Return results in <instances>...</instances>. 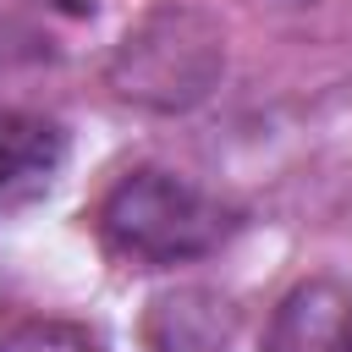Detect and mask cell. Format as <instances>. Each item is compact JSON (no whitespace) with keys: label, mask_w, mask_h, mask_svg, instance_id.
Returning a JSON list of instances; mask_svg holds the SVG:
<instances>
[{"label":"cell","mask_w":352,"mask_h":352,"mask_svg":"<svg viewBox=\"0 0 352 352\" xmlns=\"http://www.w3.org/2000/svg\"><path fill=\"white\" fill-rule=\"evenodd\" d=\"M231 209L198 182L138 165L99 198V236L126 264H187L231 236Z\"/></svg>","instance_id":"cell-1"},{"label":"cell","mask_w":352,"mask_h":352,"mask_svg":"<svg viewBox=\"0 0 352 352\" xmlns=\"http://www.w3.org/2000/svg\"><path fill=\"white\" fill-rule=\"evenodd\" d=\"M220 72H226V33L209 11L187 0L148 6L110 55V88L126 104H143L160 116H176L209 99Z\"/></svg>","instance_id":"cell-2"},{"label":"cell","mask_w":352,"mask_h":352,"mask_svg":"<svg viewBox=\"0 0 352 352\" xmlns=\"http://www.w3.org/2000/svg\"><path fill=\"white\" fill-rule=\"evenodd\" d=\"M264 352H352V280H297L275 302Z\"/></svg>","instance_id":"cell-3"},{"label":"cell","mask_w":352,"mask_h":352,"mask_svg":"<svg viewBox=\"0 0 352 352\" xmlns=\"http://www.w3.org/2000/svg\"><path fill=\"white\" fill-rule=\"evenodd\" d=\"M143 341H148V352H231L236 314L209 286H176L148 302Z\"/></svg>","instance_id":"cell-4"},{"label":"cell","mask_w":352,"mask_h":352,"mask_svg":"<svg viewBox=\"0 0 352 352\" xmlns=\"http://www.w3.org/2000/svg\"><path fill=\"white\" fill-rule=\"evenodd\" d=\"M60 154H66V138L55 121L28 110H0V209L50 187V176L60 170Z\"/></svg>","instance_id":"cell-5"},{"label":"cell","mask_w":352,"mask_h":352,"mask_svg":"<svg viewBox=\"0 0 352 352\" xmlns=\"http://www.w3.org/2000/svg\"><path fill=\"white\" fill-rule=\"evenodd\" d=\"M11 352H82V346H72V341H60V336H28V341H16Z\"/></svg>","instance_id":"cell-6"},{"label":"cell","mask_w":352,"mask_h":352,"mask_svg":"<svg viewBox=\"0 0 352 352\" xmlns=\"http://www.w3.org/2000/svg\"><path fill=\"white\" fill-rule=\"evenodd\" d=\"M55 6H72V11H77V6H88V0H55Z\"/></svg>","instance_id":"cell-7"}]
</instances>
